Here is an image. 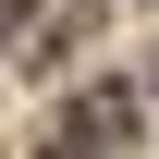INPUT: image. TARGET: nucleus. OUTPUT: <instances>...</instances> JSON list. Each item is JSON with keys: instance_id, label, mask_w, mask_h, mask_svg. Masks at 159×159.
I'll list each match as a JSON object with an SVG mask.
<instances>
[{"instance_id": "f257e3e1", "label": "nucleus", "mask_w": 159, "mask_h": 159, "mask_svg": "<svg viewBox=\"0 0 159 159\" xmlns=\"http://www.w3.org/2000/svg\"><path fill=\"white\" fill-rule=\"evenodd\" d=\"M25 12H37V0H0V25H25Z\"/></svg>"}]
</instances>
